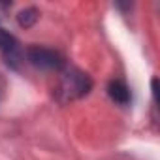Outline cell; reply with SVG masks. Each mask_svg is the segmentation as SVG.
Listing matches in <instances>:
<instances>
[{"label":"cell","instance_id":"1","mask_svg":"<svg viewBox=\"0 0 160 160\" xmlns=\"http://www.w3.org/2000/svg\"><path fill=\"white\" fill-rule=\"evenodd\" d=\"M91 89H92V79L89 73H85L79 68L66 66L60 72V81L57 87V98L62 104L73 102V100L87 96L91 92Z\"/></svg>","mask_w":160,"mask_h":160},{"label":"cell","instance_id":"2","mask_svg":"<svg viewBox=\"0 0 160 160\" xmlns=\"http://www.w3.org/2000/svg\"><path fill=\"white\" fill-rule=\"evenodd\" d=\"M27 60L40 68V70H55V72H62L66 68V58L49 47H42V45H30L27 49Z\"/></svg>","mask_w":160,"mask_h":160},{"label":"cell","instance_id":"3","mask_svg":"<svg viewBox=\"0 0 160 160\" xmlns=\"http://www.w3.org/2000/svg\"><path fill=\"white\" fill-rule=\"evenodd\" d=\"M0 53H2V58L6 62V66H10L12 70H19L21 62H23V49L19 40L10 34L8 30H4L0 27Z\"/></svg>","mask_w":160,"mask_h":160},{"label":"cell","instance_id":"4","mask_svg":"<svg viewBox=\"0 0 160 160\" xmlns=\"http://www.w3.org/2000/svg\"><path fill=\"white\" fill-rule=\"evenodd\" d=\"M108 94L119 106H128L130 100H132L130 87L126 85V81H122V79H111L109 85H108Z\"/></svg>","mask_w":160,"mask_h":160},{"label":"cell","instance_id":"5","mask_svg":"<svg viewBox=\"0 0 160 160\" xmlns=\"http://www.w3.org/2000/svg\"><path fill=\"white\" fill-rule=\"evenodd\" d=\"M40 19V12L36 8H25L17 13V23L23 27V28H30L36 25V21Z\"/></svg>","mask_w":160,"mask_h":160}]
</instances>
